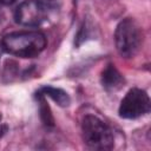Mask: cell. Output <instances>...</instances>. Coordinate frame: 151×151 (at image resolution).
Instances as JSON below:
<instances>
[{
    "label": "cell",
    "mask_w": 151,
    "mask_h": 151,
    "mask_svg": "<svg viewBox=\"0 0 151 151\" xmlns=\"http://www.w3.org/2000/svg\"><path fill=\"white\" fill-rule=\"evenodd\" d=\"M47 11L50 9H57L61 5V0H38Z\"/></svg>",
    "instance_id": "cell-8"
},
{
    "label": "cell",
    "mask_w": 151,
    "mask_h": 151,
    "mask_svg": "<svg viewBox=\"0 0 151 151\" xmlns=\"http://www.w3.org/2000/svg\"><path fill=\"white\" fill-rule=\"evenodd\" d=\"M83 139L87 146L94 150H110L113 147L114 137L112 130L98 117L87 114L81 123Z\"/></svg>",
    "instance_id": "cell-3"
},
{
    "label": "cell",
    "mask_w": 151,
    "mask_h": 151,
    "mask_svg": "<svg viewBox=\"0 0 151 151\" xmlns=\"http://www.w3.org/2000/svg\"><path fill=\"white\" fill-rule=\"evenodd\" d=\"M124 78L114 65L109 64L101 72V85L107 91H114L123 86Z\"/></svg>",
    "instance_id": "cell-6"
},
{
    "label": "cell",
    "mask_w": 151,
    "mask_h": 151,
    "mask_svg": "<svg viewBox=\"0 0 151 151\" xmlns=\"http://www.w3.org/2000/svg\"><path fill=\"white\" fill-rule=\"evenodd\" d=\"M46 17L47 9L38 0H25L14 12L15 22L27 27L40 26L46 20Z\"/></svg>",
    "instance_id": "cell-5"
},
{
    "label": "cell",
    "mask_w": 151,
    "mask_h": 151,
    "mask_svg": "<svg viewBox=\"0 0 151 151\" xmlns=\"http://www.w3.org/2000/svg\"><path fill=\"white\" fill-rule=\"evenodd\" d=\"M17 0H0V5H12Z\"/></svg>",
    "instance_id": "cell-9"
},
{
    "label": "cell",
    "mask_w": 151,
    "mask_h": 151,
    "mask_svg": "<svg viewBox=\"0 0 151 151\" xmlns=\"http://www.w3.org/2000/svg\"><path fill=\"white\" fill-rule=\"evenodd\" d=\"M151 103L149 94L140 88H131L119 106V116L125 119H136L150 112Z\"/></svg>",
    "instance_id": "cell-4"
},
{
    "label": "cell",
    "mask_w": 151,
    "mask_h": 151,
    "mask_svg": "<svg viewBox=\"0 0 151 151\" xmlns=\"http://www.w3.org/2000/svg\"><path fill=\"white\" fill-rule=\"evenodd\" d=\"M142 42V29L132 18H125L117 25L114 31V45L123 58L134 57L139 51Z\"/></svg>",
    "instance_id": "cell-2"
},
{
    "label": "cell",
    "mask_w": 151,
    "mask_h": 151,
    "mask_svg": "<svg viewBox=\"0 0 151 151\" xmlns=\"http://www.w3.org/2000/svg\"><path fill=\"white\" fill-rule=\"evenodd\" d=\"M39 93L50 97L51 99H53L59 106L66 107L71 104V98L67 94L66 91L58 88V87H53V86H44L39 90Z\"/></svg>",
    "instance_id": "cell-7"
},
{
    "label": "cell",
    "mask_w": 151,
    "mask_h": 151,
    "mask_svg": "<svg viewBox=\"0 0 151 151\" xmlns=\"http://www.w3.org/2000/svg\"><path fill=\"white\" fill-rule=\"evenodd\" d=\"M46 37L39 31H20L6 34L1 40L2 48L15 57L34 58L46 47Z\"/></svg>",
    "instance_id": "cell-1"
}]
</instances>
